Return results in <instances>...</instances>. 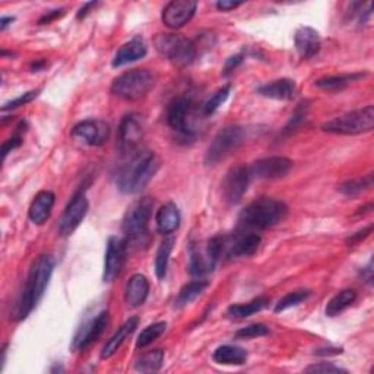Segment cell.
Returning <instances> with one entry per match:
<instances>
[{
    "instance_id": "cell-22",
    "label": "cell",
    "mask_w": 374,
    "mask_h": 374,
    "mask_svg": "<svg viewBox=\"0 0 374 374\" xmlns=\"http://www.w3.org/2000/svg\"><path fill=\"white\" fill-rule=\"evenodd\" d=\"M257 94L276 101H291L297 94V85L291 79H278L257 88Z\"/></svg>"
},
{
    "instance_id": "cell-37",
    "label": "cell",
    "mask_w": 374,
    "mask_h": 374,
    "mask_svg": "<svg viewBox=\"0 0 374 374\" xmlns=\"http://www.w3.org/2000/svg\"><path fill=\"white\" fill-rule=\"evenodd\" d=\"M230 92H231V86L227 85L224 88H221L220 91H217L212 97H210L203 106H202V115L203 117H209L212 115L230 97Z\"/></svg>"
},
{
    "instance_id": "cell-18",
    "label": "cell",
    "mask_w": 374,
    "mask_h": 374,
    "mask_svg": "<svg viewBox=\"0 0 374 374\" xmlns=\"http://www.w3.org/2000/svg\"><path fill=\"white\" fill-rule=\"evenodd\" d=\"M261 236L253 231H243L232 239L224 237V253L230 257H249L253 256L261 246Z\"/></svg>"
},
{
    "instance_id": "cell-20",
    "label": "cell",
    "mask_w": 374,
    "mask_h": 374,
    "mask_svg": "<svg viewBox=\"0 0 374 374\" xmlns=\"http://www.w3.org/2000/svg\"><path fill=\"white\" fill-rule=\"evenodd\" d=\"M149 295V280L142 273H135L125 288V301L129 307H140Z\"/></svg>"
},
{
    "instance_id": "cell-5",
    "label": "cell",
    "mask_w": 374,
    "mask_h": 374,
    "mask_svg": "<svg viewBox=\"0 0 374 374\" xmlns=\"http://www.w3.org/2000/svg\"><path fill=\"white\" fill-rule=\"evenodd\" d=\"M155 82L157 76L152 70L132 69L113 81L111 92L126 101H137L148 96Z\"/></svg>"
},
{
    "instance_id": "cell-47",
    "label": "cell",
    "mask_w": 374,
    "mask_h": 374,
    "mask_svg": "<svg viewBox=\"0 0 374 374\" xmlns=\"http://www.w3.org/2000/svg\"><path fill=\"white\" fill-rule=\"evenodd\" d=\"M361 276H363L364 283H367V284H371L373 283V261H370L368 265L363 269Z\"/></svg>"
},
{
    "instance_id": "cell-17",
    "label": "cell",
    "mask_w": 374,
    "mask_h": 374,
    "mask_svg": "<svg viewBox=\"0 0 374 374\" xmlns=\"http://www.w3.org/2000/svg\"><path fill=\"white\" fill-rule=\"evenodd\" d=\"M198 4L193 0H173L162 9L161 21L170 30H180L195 16Z\"/></svg>"
},
{
    "instance_id": "cell-15",
    "label": "cell",
    "mask_w": 374,
    "mask_h": 374,
    "mask_svg": "<svg viewBox=\"0 0 374 374\" xmlns=\"http://www.w3.org/2000/svg\"><path fill=\"white\" fill-rule=\"evenodd\" d=\"M293 161L287 157H268L254 161L249 167L251 178H261V180H278L285 177L291 169Z\"/></svg>"
},
{
    "instance_id": "cell-11",
    "label": "cell",
    "mask_w": 374,
    "mask_h": 374,
    "mask_svg": "<svg viewBox=\"0 0 374 374\" xmlns=\"http://www.w3.org/2000/svg\"><path fill=\"white\" fill-rule=\"evenodd\" d=\"M128 256V243L120 237H110L107 242L106 259H104V272L103 280L107 284L113 283L123 272Z\"/></svg>"
},
{
    "instance_id": "cell-24",
    "label": "cell",
    "mask_w": 374,
    "mask_h": 374,
    "mask_svg": "<svg viewBox=\"0 0 374 374\" xmlns=\"http://www.w3.org/2000/svg\"><path fill=\"white\" fill-rule=\"evenodd\" d=\"M180 210L176 206V203L169 202L166 205H162L155 215V224L157 230L162 236H170L178 227H180Z\"/></svg>"
},
{
    "instance_id": "cell-44",
    "label": "cell",
    "mask_w": 374,
    "mask_h": 374,
    "mask_svg": "<svg viewBox=\"0 0 374 374\" xmlns=\"http://www.w3.org/2000/svg\"><path fill=\"white\" fill-rule=\"evenodd\" d=\"M243 57H244L243 55H237V56L230 57V59L227 60L225 66H224V75H228V74L232 72L234 69H237V67L240 66V63L243 62Z\"/></svg>"
},
{
    "instance_id": "cell-35",
    "label": "cell",
    "mask_w": 374,
    "mask_h": 374,
    "mask_svg": "<svg viewBox=\"0 0 374 374\" xmlns=\"http://www.w3.org/2000/svg\"><path fill=\"white\" fill-rule=\"evenodd\" d=\"M167 329V323L166 322H157V323H152L149 324L148 327H145V329L140 332V335L137 336V341H136V348L142 349L148 345H151L155 339H158L164 332H166Z\"/></svg>"
},
{
    "instance_id": "cell-13",
    "label": "cell",
    "mask_w": 374,
    "mask_h": 374,
    "mask_svg": "<svg viewBox=\"0 0 374 374\" xmlns=\"http://www.w3.org/2000/svg\"><path fill=\"white\" fill-rule=\"evenodd\" d=\"M250 180H251V174L249 167L246 166L232 167L227 173L222 181V196L225 202L230 205L240 203L249 189Z\"/></svg>"
},
{
    "instance_id": "cell-49",
    "label": "cell",
    "mask_w": 374,
    "mask_h": 374,
    "mask_svg": "<svg viewBox=\"0 0 374 374\" xmlns=\"http://www.w3.org/2000/svg\"><path fill=\"white\" fill-rule=\"evenodd\" d=\"M97 5H98L97 2H88V4H84V5H82V8L79 9V12H78L76 18H78V19H82V18H85V16L89 13V11H91L92 8H96Z\"/></svg>"
},
{
    "instance_id": "cell-7",
    "label": "cell",
    "mask_w": 374,
    "mask_h": 374,
    "mask_svg": "<svg viewBox=\"0 0 374 374\" xmlns=\"http://www.w3.org/2000/svg\"><path fill=\"white\" fill-rule=\"evenodd\" d=\"M374 129V107L367 106L364 108L346 113L334 120L322 125V130L334 135L356 136L368 133Z\"/></svg>"
},
{
    "instance_id": "cell-6",
    "label": "cell",
    "mask_w": 374,
    "mask_h": 374,
    "mask_svg": "<svg viewBox=\"0 0 374 374\" xmlns=\"http://www.w3.org/2000/svg\"><path fill=\"white\" fill-rule=\"evenodd\" d=\"M154 45L162 57L178 67L189 66L196 57V44L180 34H158Z\"/></svg>"
},
{
    "instance_id": "cell-38",
    "label": "cell",
    "mask_w": 374,
    "mask_h": 374,
    "mask_svg": "<svg viewBox=\"0 0 374 374\" xmlns=\"http://www.w3.org/2000/svg\"><path fill=\"white\" fill-rule=\"evenodd\" d=\"M269 335V327L262 323H253L246 327H242L240 331L236 332L237 339H253V338H261Z\"/></svg>"
},
{
    "instance_id": "cell-9",
    "label": "cell",
    "mask_w": 374,
    "mask_h": 374,
    "mask_svg": "<svg viewBox=\"0 0 374 374\" xmlns=\"http://www.w3.org/2000/svg\"><path fill=\"white\" fill-rule=\"evenodd\" d=\"M196 108L195 103L189 97H177L173 100L167 110V123L169 126L184 135L191 136L196 133Z\"/></svg>"
},
{
    "instance_id": "cell-8",
    "label": "cell",
    "mask_w": 374,
    "mask_h": 374,
    "mask_svg": "<svg viewBox=\"0 0 374 374\" xmlns=\"http://www.w3.org/2000/svg\"><path fill=\"white\" fill-rule=\"evenodd\" d=\"M246 137L247 130L242 126H228L218 132V135L214 137L206 151V166H215L220 161L230 157L234 151H237L246 142Z\"/></svg>"
},
{
    "instance_id": "cell-2",
    "label": "cell",
    "mask_w": 374,
    "mask_h": 374,
    "mask_svg": "<svg viewBox=\"0 0 374 374\" xmlns=\"http://www.w3.org/2000/svg\"><path fill=\"white\" fill-rule=\"evenodd\" d=\"M159 169V159L155 152L140 149L130 155L129 161L117 173L115 184L125 195L142 192Z\"/></svg>"
},
{
    "instance_id": "cell-23",
    "label": "cell",
    "mask_w": 374,
    "mask_h": 374,
    "mask_svg": "<svg viewBox=\"0 0 374 374\" xmlns=\"http://www.w3.org/2000/svg\"><path fill=\"white\" fill-rule=\"evenodd\" d=\"M55 202H56V196L50 191H42L37 193L28 210L30 220L37 225H42L44 222H47V220H49L52 215Z\"/></svg>"
},
{
    "instance_id": "cell-27",
    "label": "cell",
    "mask_w": 374,
    "mask_h": 374,
    "mask_svg": "<svg viewBox=\"0 0 374 374\" xmlns=\"http://www.w3.org/2000/svg\"><path fill=\"white\" fill-rule=\"evenodd\" d=\"M268 304H269V300L266 297H257L249 302L232 304V306L228 307L227 314L231 319H246V317H250L256 313L262 312Z\"/></svg>"
},
{
    "instance_id": "cell-16",
    "label": "cell",
    "mask_w": 374,
    "mask_h": 374,
    "mask_svg": "<svg viewBox=\"0 0 374 374\" xmlns=\"http://www.w3.org/2000/svg\"><path fill=\"white\" fill-rule=\"evenodd\" d=\"M72 137L84 145L101 147L110 137V126L98 119H86L74 126Z\"/></svg>"
},
{
    "instance_id": "cell-28",
    "label": "cell",
    "mask_w": 374,
    "mask_h": 374,
    "mask_svg": "<svg viewBox=\"0 0 374 374\" xmlns=\"http://www.w3.org/2000/svg\"><path fill=\"white\" fill-rule=\"evenodd\" d=\"M357 300V293L354 290H342L336 295H334L329 302L326 304V316L335 317L345 312L348 307L353 306Z\"/></svg>"
},
{
    "instance_id": "cell-39",
    "label": "cell",
    "mask_w": 374,
    "mask_h": 374,
    "mask_svg": "<svg viewBox=\"0 0 374 374\" xmlns=\"http://www.w3.org/2000/svg\"><path fill=\"white\" fill-rule=\"evenodd\" d=\"M38 94H40V89H34V91H28L26 94H21L19 97L5 103L2 106V111H9V110H15V108H19L22 106H27L28 103H31L33 100H35L38 97Z\"/></svg>"
},
{
    "instance_id": "cell-29",
    "label": "cell",
    "mask_w": 374,
    "mask_h": 374,
    "mask_svg": "<svg viewBox=\"0 0 374 374\" xmlns=\"http://www.w3.org/2000/svg\"><path fill=\"white\" fill-rule=\"evenodd\" d=\"M176 244V239L171 236H167L164 239L157 250L155 254V275L158 279H164L167 275V268L170 262V256L173 251V247Z\"/></svg>"
},
{
    "instance_id": "cell-19",
    "label": "cell",
    "mask_w": 374,
    "mask_h": 374,
    "mask_svg": "<svg viewBox=\"0 0 374 374\" xmlns=\"http://www.w3.org/2000/svg\"><path fill=\"white\" fill-rule=\"evenodd\" d=\"M294 44L301 59H312L320 52L322 40L314 28L301 27L294 35Z\"/></svg>"
},
{
    "instance_id": "cell-40",
    "label": "cell",
    "mask_w": 374,
    "mask_h": 374,
    "mask_svg": "<svg viewBox=\"0 0 374 374\" xmlns=\"http://www.w3.org/2000/svg\"><path fill=\"white\" fill-rule=\"evenodd\" d=\"M307 110H309V106H307V103H301L298 107H297V110L294 111V114L291 115V120L288 122V125L285 126V129H284V133H291V132H294L304 120H306V115H307Z\"/></svg>"
},
{
    "instance_id": "cell-1",
    "label": "cell",
    "mask_w": 374,
    "mask_h": 374,
    "mask_svg": "<svg viewBox=\"0 0 374 374\" xmlns=\"http://www.w3.org/2000/svg\"><path fill=\"white\" fill-rule=\"evenodd\" d=\"M55 262L50 256L41 254L33 262L26 285H23L19 298L12 310V319L15 322H21L27 319L31 312L38 306L41 301L47 285L50 283V278L53 275Z\"/></svg>"
},
{
    "instance_id": "cell-31",
    "label": "cell",
    "mask_w": 374,
    "mask_h": 374,
    "mask_svg": "<svg viewBox=\"0 0 374 374\" xmlns=\"http://www.w3.org/2000/svg\"><path fill=\"white\" fill-rule=\"evenodd\" d=\"M366 74H344V75H336V76H326L322 79L316 81V86L324 91H341L351 85L353 82H357L358 79L364 78Z\"/></svg>"
},
{
    "instance_id": "cell-32",
    "label": "cell",
    "mask_w": 374,
    "mask_h": 374,
    "mask_svg": "<svg viewBox=\"0 0 374 374\" xmlns=\"http://www.w3.org/2000/svg\"><path fill=\"white\" fill-rule=\"evenodd\" d=\"M208 288V283L206 280H192V283L189 284H186L177 298H176V306L177 307H186V306H189L191 302H193L198 297L202 295V293Z\"/></svg>"
},
{
    "instance_id": "cell-14",
    "label": "cell",
    "mask_w": 374,
    "mask_h": 374,
    "mask_svg": "<svg viewBox=\"0 0 374 374\" xmlns=\"http://www.w3.org/2000/svg\"><path fill=\"white\" fill-rule=\"evenodd\" d=\"M88 209H89V203L85 193L82 192L76 193L72 199H70L59 221V232L63 237H67L70 234L75 232V230L85 220Z\"/></svg>"
},
{
    "instance_id": "cell-45",
    "label": "cell",
    "mask_w": 374,
    "mask_h": 374,
    "mask_svg": "<svg viewBox=\"0 0 374 374\" xmlns=\"http://www.w3.org/2000/svg\"><path fill=\"white\" fill-rule=\"evenodd\" d=\"M63 15H64V9H56V11H50V12H47L45 15H42V16L40 18L38 23H40V26H47V23L53 22L55 19H57V18H60V16H63Z\"/></svg>"
},
{
    "instance_id": "cell-42",
    "label": "cell",
    "mask_w": 374,
    "mask_h": 374,
    "mask_svg": "<svg viewBox=\"0 0 374 374\" xmlns=\"http://www.w3.org/2000/svg\"><path fill=\"white\" fill-rule=\"evenodd\" d=\"M371 231H373V225H368L367 228H364V230H361V231L353 234V236H349V237L346 239V244H348V246H356V244L361 243L364 239H367V237L370 236Z\"/></svg>"
},
{
    "instance_id": "cell-4",
    "label": "cell",
    "mask_w": 374,
    "mask_h": 374,
    "mask_svg": "<svg viewBox=\"0 0 374 374\" xmlns=\"http://www.w3.org/2000/svg\"><path fill=\"white\" fill-rule=\"evenodd\" d=\"M154 210V199L142 198L133 202L123 218V232L128 244L142 247L149 242V221Z\"/></svg>"
},
{
    "instance_id": "cell-30",
    "label": "cell",
    "mask_w": 374,
    "mask_h": 374,
    "mask_svg": "<svg viewBox=\"0 0 374 374\" xmlns=\"http://www.w3.org/2000/svg\"><path fill=\"white\" fill-rule=\"evenodd\" d=\"M215 268V265L210 262V259L208 257V254L205 253V256L199 251V249H196L195 244L191 246L189 249V272L192 276H203L209 272H212Z\"/></svg>"
},
{
    "instance_id": "cell-48",
    "label": "cell",
    "mask_w": 374,
    "mask_h": 374,
    "mask_svg": "<svg viewBox=\"0 0 374 374\" xmlns=\"http://www.w3.org/2000/svg\"><path fill=\"white\" fill-rule=\"evenodd\" d=\"M342 348H324V349H317L316 356H338L342 354Z\"/></svg>"
},
{
    "instance_id": "cell-33",
    "label": "cell",
    "mask_w": 374,
    "mask_h": 374,
    "mask_svg": "<svg viewBox=\"0 0 374 374\" xmlns=\"http://www.w3.org/2000/svg\"><path fill=\"white\" fill-rule=\"evenodd\" d=\"M371 187H373V173H368L367 176L342 183L338 187V191L348 198H354V196H358V195L370 191Z\"/></svg>"
},
{
    "instance_id": "cell-41",
    "label": "cell",
    "mask_w": 374,
    "mask_h": 374,
    "mask_svg": "<svg viewBox=\"0 0 374 374\" xmlns=\"http://www.w3.org/2000/svg\"><path fill=\"white\" fill-rule=\"evenodd\" d=\"M307 373H323V374H339V373H346V370L336 367L334 364H327V363H320V364H313L306 368Z\"/></svg>"
},
{
    "instance_id": "cell-43",
    "label": "cell",
    "mask_w": 374,
    "mask_h": 374,
    "mask_svg": "<svg viewBox=\"0 0 374 374\" xmlns=\"http://www.w3.org/2000/svg\"><path fill=\"white\" fill-rule=\"evenodd\" d=\"M21 144H22V139H21V135H13L12 137H9L8 140H6V142L4 144V147H2V157L4 158H6V155L9 154V152H12L13 149H16L18 147H21Z\"/></svg>"
},
{
    "instance_id": "cell-26",
    "label": "cell",
    "mask_w": 374,
    "mask_h": 374,
    "mask_svg": "<svg viewBox=\"0 0 374 374\" xmlns=\"http://www.w3.org/2000/svg\"><path fill=\"white\" fill-rule=\"evenodd\" d=\"M247 357V351L237 345H221L212 356L214 361L222 366H243Z\"/></svg>"
},
{
    "instance_id": "cell-21",
    "label": "cell",
    "mask_w": 374,
    "mask_h": 374,
    "mask_svg": "<svg viewBox=\"0 0 374 374\" xmlns=\"http://www.w3.org/2000/svg\"><path fill=\"white\" fill-rule=\"evenodd\" d=\"M147 53H148V49H147L145 41L140 37H135L120 47L119 52L115 53L111 64L113 67H122L125 64L144 59Z\"/></svg>"
},
{
    "instance_id": "cell-12",
    "label": "cell",
    "mask_w": 374,
    "mask_h": 374,
    "mask_svg": "<svg viewBox=\"0 0 374 374\" xmlns=\"http://www.w3.org/2000/svg\"><path fill=\"white\" fill-rule=\"evenodd\" d=\"M144 137V125L136 114H128L123 117L117 135V147L122 155H132L140 145Z\"/></svg>"
},
{
    "instance_id": "cell-25",
    "label": "cell",
    "mask_w": 374,
    "mask_h": 374,
    "mask_svg": "<svg viewBox=\"0 0 374 374\" xmlns=\"http://www.w3.org/2000/svg\"><path fill=\"white\" fill-rule=\"evenodd\" d=\"M139 324V317H130L128 319L119 329H117V332L106 342V345L103 346V351H101V358L103 360H107V358H111L117 351L120 349V346L125 344V341L136 331V327Z\"/></svg>"
},
{
    "instance_id": "cell-46",
    "label": "cell",
    "mask_w": 374,
    "mask_h": 374,
    "mask_svg": "<svg viewBox=\"0 0 374 374\" xmlns=\"http://www.w3.org/2000/svg\"><path fill=\"white\" fill-rule=\"evenodd\" d=\"M243 4L242 2H228V0H222V2H218L217 4V8L222 12H228V11H232V9H236L239 6H242Z\"/></svg>"
},
{
    "instance_id": "cell-34",
    "label": "cell",
    "mask_w": 374,
    "mask_h": 374,
    "mask_svg": "<svg viewBox=\"0 0 374 374\" xmlns=\"http://www.w3.org/2000/svg\"><path fill=\"white\" fill-rule=\"evenodd\" d=\"M164 358H166V354L162 349L149 351L136 361L135 370L140 373H157L162 367Z\"/></svg>"
},
{
    "instance_id": "cell-10",
    "label": "cell",
    "mask_w": 374,
    "mask_h": 374,
    "mask_svg": "<svg viewBox=\"0 0 374 374\" xmlns=\"http://www.w3.org/2000/svg\"><path fill=\"white\" fill-rule=\"evenodd\" d=\"M108 323H110V314L107 310L100 312L98 314H96V317L85 320L76 331L70 348L74 351H85L103 336Z\"/></svg>"
},
{
    "instance_id": "cell-50",
    "label": "cell",
    "mask_w": 374,
    "mask_h": 374,
    "mask_svg": "<svg viewBox=\"0 0 374 374\" xmlns=\"http://www.w3.org/2000/svg\"><path fill=\"white\" fill-rule=\"evenodd\" d=\"M13 21H15L13 16H2V19H0V30L5 31Z\"/></svg>"
},
{
    "instance_id": "cell-36",
    "label": "cell",
    "mask_w": 374,
    "mask_h": 374,
    "mask_svg": "<svg viewBox=\"0 0 374 374\" xmlns=\"http://www.w3.org/2000/svg\"><path fill=\"white\" fill-rule=\"evenodd\" d=\"M310 294H312L310 290H298V291H293L287 294L285 297H283L278 301V304L275 306V313L285 312L291 307L298 306V304H301L302 301H306L310 297Z\"/></svg>"
},
{
    "instance_id": "cell-3",
    "label": "cell",
    "mask_w": 374,
    "mask_h": 374,
    "mask_svg": "<svg viewBox=\"0 0 374 374\" xmlns=\"http://www.w3.org/2000/svg\"><path fill=\"white\" fill-rule=\"evenodd\" d=\"M288 215V206L272 198H259L249 203L239 217L244 230H268L283 222Z\"/></svg>"
}]
</instances>
